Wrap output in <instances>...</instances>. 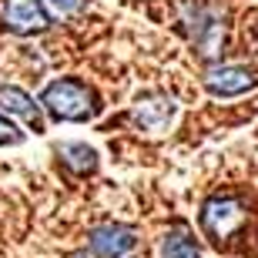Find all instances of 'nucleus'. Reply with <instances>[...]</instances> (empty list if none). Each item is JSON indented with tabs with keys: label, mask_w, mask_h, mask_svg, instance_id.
<instances>
[{
	"label": "nucleus",
	"mask_w": 258,
	"mask_h": 258,
	"mask_svg": "<svg viewBox=\"0 0 258 258\" xmlns=\"http://www.w3.org/2000/svg\"><path fill=\"white\" fill-rule=\"evenodd\" d=\"M24 141V131H17V124L10 117L0 114V144H20Z\"/></svg>",
	"instance_id": "obj_12"
},
{
	"label": "nucleus",
	"mask_w": 258,
	"mask_h": 258,
	"mask_svg": "<svg viewBox=\"0 0 258 258\" xmlns=\"http://www.w3.org/2000/svg\"><path fill=\"white\" fill-rule=\"evenodd\" d=\"M47 14L40 7V0H0V27L17 37H34L40 30H47Z\"/></svg>",
	"instance_id": "obj_4"
},
{
	"label": "nucleus",
	"mask_w": 258,
	"mask_h": 258,
	"mask_svg": "<svg viewBox=\"0 0 258 258\" xmlns=\"http://www.w3.org/2000/svg\"><path fill=\"white\" fill-rule=\"evenodd\" d=\"M40 111H47L54 121H91L97 117L101 104H97V94L84 81L77 77H60V81H50L44 91H40Z\"/></svg>",
	"instance_id": "obj_1"
},
{
	"label": "nucleus",
	"mask_w": 258,
	"mask_h": 258,
	"mask_svg": "<svg viewBox=\"0 0 258 258\" xmlns=\"http://www.w3.org/2000/svg\"><path fill=\"white\" fill-rule=\"evenodd\" d=\"M181 24L188 30V40H191L198 54L205 57H215L221 47V37H225V24H221V10L211 7V4H181Z\"/></svg>",
	"instance_id": "obj_3"
},
{
	"label": "nucleus",
	"mask_w": 258,
	"mask_h": 258,
	"mask_svg": "<svg viewBox=\"0 0 258 258\" xmlns=\"http://www.w3.org/2000/svg\"><path fill=\"white\" fill-rule=\"evenodd\" d=\"M161 258H201L198 238L191 235L188 225H174L161 241Z\"/></svg>",
	"instance_id": "obj_9"
},
{
	"label": "nucleus",
	"mask_w": 258,
	"mask_h": 258,
	"mask_svg": "<svg viewBox=\"0 0 258 258\" xmlns=\"http://www.w3.org/2000/svg\"><path fill=\"white\" fill-rule=\"evenodd\" d=\"M174 97L164 94V91H151V94H141L131 107V121L141 131H164L174 117Z\"/></svg>",
	"instance_id": "obj_7"
},
{
	"label": "nucleus",
	"mask_w": 258,
	"mask_h": 258,
	"mask_svg": "<svg viewBox=\"0 0 258 258\" xmlns=\"http://www.w3.org/2000/svg\"><path fill=\"white\" fill-rule=\"evenodd\" d=\"M258 84L251 67L245 64H211L205 71V91L215 97H238Z\"/></svg>",
	"instance_id": "obj_6"
},
{
	"label": "nucleus",
	"mask_w": 258,
	"mask_h": 258,
	"mask_svg": "<svg viewBox=\"0 0 258 258\" xmlns=\"http://www.w3.org/2000/svg\"><path fill=\"white\" fill-rule=\"evenodd\" d=\"M0 107L7 111V114H17L24 117L34 131H44V117H40V104L34 101V97L27 94V91H20V87L14 84H0Z\"/></svg>",
	"instance_id": "obj_8"
},
{
	"label": "nucleus",
	"mask_w": 258,
	"mask_h": 258,
	"mask_svg": "<svg viewBox=\"0 0 258 258\" xmlns=\"http://www.w3.org/2000/svg\"><path fill=\"white\" fill-rule=\"evenodd\" d=\"M40 7H44L47 20H67V17H77L87 7V0H40Z\"/></svg>",
	"instance_id": "obj_11"
},
{
	"label": "nucleus",
	"mask_w": 258,
	"mask_h": 258,
	"mask_svg": "<svg viewBox=\"0 0 258 258\" xmlns=\"http://www.w3.org/2000/svg\"><path fill=\"white\" fill-rule=\"evenodd\" d=\"M245 218H248V208H245V198L241 195H211L201 205V231L215 245L228 241L245 225Z\"/></svg>",
	"instance_id": "obj_2"
},
{
	"label": "nucleus",
	"mask_w": 258,
	"mask_h": 258,
	"mask_svg": "<svg viewBox=\"0 0 258 258\" xmlns=\"http://www.w3.org/2000/svg\"><path fill=\"white\" fill-rule=\"evenodd\" d=\"M138 245V228L121 225V221H107V225H94L87 231V248L97 258H124Z\"/></svg>",
	"instance_id": "obj_5"
},
{
	"label": "nucleus",
	"mask_w": 258,
	"mask_h": 258,
	"mask_svg": "<svg viewBox=\"0 0 258 258\" xmlns=\"http://www.w3.org/2000/svg\"><path fill=\"white\" fill-rule=\"evenodd\" d=\"M57 158H60V164H67L74 174H87V171L97 168V151L87 148V144H81V141L57 144Z\"/></svg>",
	"instance_id": "obj_10"
}]
</instances>
